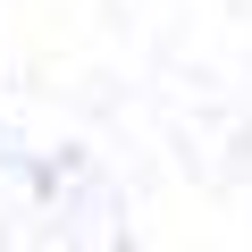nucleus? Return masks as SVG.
Listing matches in <instances>:
<instances>
[]
</instances>
